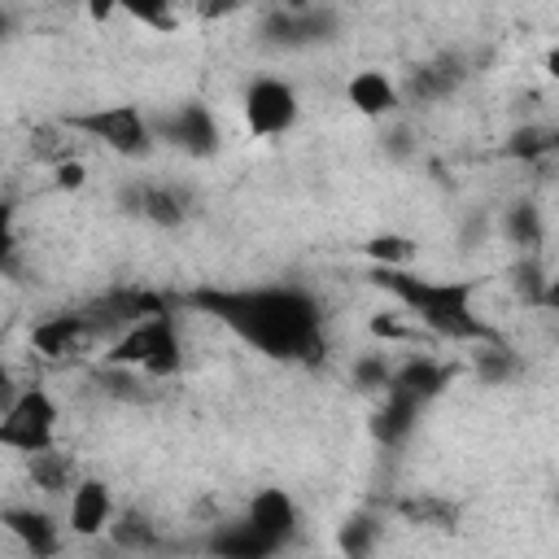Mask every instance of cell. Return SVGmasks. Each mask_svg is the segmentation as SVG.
<instances>
[{
  "instance_id": "cell-12",
  "label": "cell",
  "mask_w": 559,
  "mask_h": 559,
  "mask_svg": "<svg viewBox=\"0 0 559 559\" xmlns=\"http://www.w3.org/2000/svg\"><path fill=\"white\" fill-rule=\"evenodd\" d=\"M166 135H170V144H179V148H188V153H197V157L218 148L214 118H210L201 105H183V109H175V118L166 122Z\"/></svg>"
},
{
  "instance_id": "cell-18",
  "label": "cell",
  "mask_w": 559,
  "mask_h": 559,
  "mask_svg": "<svg viewBox=\"0 0 559 559\" xmlns=\"http://www.w3.org/2000/svg\"><path fill=\"white\" fill-rule=\"evenodd\" d=\"M507 231H511V240H515V245L533 249V245L542 240V223H537V210H533V205H515V210H511V218H507Z\"/></svg>"
},
{
  "instance_id": "cell-1",
  "label": "cell",
  "mask_w": 559,
  "mask_h": 559,
  "mask_svg": "<svg viewBox=\"0 0 559 559\" xmlns=\"http://www.w3.org/2000/svg\"><path fill=\"white\" fill-rule=\"evenodd\" d=\"M201 310L227 323L240 341L271 358H310L323 349L319 310L301 288H236V293H201Z\"/></svg>"
},
{
  "instance_id": "cell-23",
  "label": "cell",
  "mask_w": 559,
  "mask_h": 559,
  "mask_svg": "<svg viewBox=\"0 0 559 559\" xmlns=\"http://www.w3.org/2000/svg\"><path fill=\"white\" fill-rule=\"evenodd\" d=\"M546 74H550V79H559V44L546 52Z\"/></svg>"
},
{
  "instance_id": "cell-14",
  "label": "cell",
  "mask_w": 559,
  "mask_h": 559,
  "mask_svg": "<svg viewBox=\"0 0 559 559\" xmlns=\"http://www.w3.org/2000/svg\"><path fill=\"white\" fill-rule=\"evenodd\" d=\"M131 201H135V210H140L148 223H157V227L183 223V210H188V197H183L179 188H170V183H140V188L131 192Z\"/></svg>"
},
{
  "instance_id": "cell-3",
  "label": "cell",
  "mask_w": 559,
  "mask_h": 559,
  "mask_svg": "<svg viewBox=\"0 0 559 559\" xmlns=\"http://www.w3.org/2000/svg\"><path fill=\"white\" fill-rule=\"evenodd\" d=\"M105 362L118 367V371H135V376H144L153 384L179 376V367H183V336H179L175 310L140 319L135 328H127L118 341H109Z\"/></svg>"
},
{
  "instance_id": "cell-13",
  "label": "cell",
  "mask_w": 559,
  "mask_h": 559,
  "mask_svg": "<svg viewBox=\"0 0 559 559\" xmlns=\"http://www.w3.org/2000/svg\"><path fill=\"white\" fill-rule=\"evenodd\" d=\"M26 472H31V485L44 489V493H74V485L83 480L79 463L66 454V450H44V454H31L26 459Z\"/></svg>"
},
{
  "instance_id": "cell-19",
  "label": "cell",
  "mask_w": 559,
  "mask_h": 559,
  "mask_svg": "<svg viewBox=\"0 0 559 559\" xmlns=\"http://www.w3.org/2000/svg\"><path fill=\"white\" fill-rule=\"evenodd\" d=\"M52 183L66 188V192H79V188L87 183V166H83L79 157H66V162L52 166Z\"/></svg>"
},
{
  "instance_id": "cell-15",
  "label": "cell",
  "mask_w": 559,
  "mask_h": 559,
  "mask_svg": "<svg viewBox=\"0 0 559 559\" xmlns=\"http://www.w3.org/2000/svg\"><path fill=\"white\" fill-rule=\"evenodd\" d=\"M210 546H214V555H218V559H266V555H275V546H271V542H262L245 520H236V524L218 528Z\"/></svg>"
},
{
  "instance_id": "cell-5",
  "label": "cell",
  "mask_w": 559,
  "mask_h": 559,
  "mask_svg": "<svg viewBox=\"0 0 559 559\" xmlns=\"http://www.w3.org/2000/svg\"><path fill=\"white\" fill-rule=\"evenodd\" d=\"M66 127L87 135V140H96V144H105L118 157H148L153 140H157V131L140 114V105H96V109L70 114Z\"/></svg>"
},
{
  "instance_id": "cell-22",
  "label": "cell",
  "mask_w": 559,
  "mask_h": 559,
  "mask_svg": "<svg viewBox=\"0 0 559 559\" xmlns=\"http://www.w3.org/2000/svg\"><path fill=\"white\" fill-rule=\"evenodd\" d=\"M542 310H550V314H559V275H550L546 280V288H542V301H537Z\"/></svg>"
},
{
  "instance_id": "cell-10",
  "label": "cell",
  "mask_w": 559,
  "mask_h": 559,
  "mask_svg": "<svg viewBox=\"0 0 559 559\" xmlns=\"http://www.w3.org/2000/svg\"><path fill=\"white\" fill-rule=\"evenodd\" d=\"M345 100H349V109L358 118L376 122V118H393L402 109V87H397V79L389 70H358L345 83Z\"/></svg>"
},
{
  "instance_id": "cell-17",
  "label": "cell",
  "mask_w": 559,
  "mask_h": 559,
  "mask_svg": "<svg viewBox=\"0 0 559 559\" xmlns=\"http://www.w3.org/2000/svg\"><path fill=\"white\" fill-rule=\"evenodd\" d=\"M109 537H114L118 546H127V550H148V546H153V528H148V520L135 515V511H118Z\"/></svg>"
},
{
  "instance_id": "cell-20",
  "label": "cell",
  "mask_w": 559,
  "mask_h": 559,
  "mask_svg": "<svg viewBox=\"0 0 559 559\" xmlns=\"http://www.w3.org/2000/svg\"><path fill=\"white\" fill-rule=\"evenodd\" d=\"M127 17H135V22H144L153 31H175L179 26V17L170 9H157V4H135V9H127Z\"/></svg>"
},
{
  "instance_id": "cell-11",
  "label": "cell",
  "mask_w": 559,
  "mask_h": 559,
  "mask_svg": "<svg viewBox=\"0 0 559 559\" xmlns=\"http://www.w3.org/2000/svg\"><path fill=\"white\" fill-rule=\"evenodd\" d=\"M4 528L26 546L31 559H52L61 550V528L52 524L48 511H35V507H9L4 511Z\"/></svg>"
},
{
  "instance_id": "cell-7",
  "label": "cell",
  "mask_w": 559,
  "mask_h": 559,
  "mask_svg": "<svg viewBox=\"0 0 559 559\" xmlns=\"http://www.w3.org/2000/svg\"><path fill=\"white\" fill-rule=\"evenodd\" d=\"M262 542H271L275 550L280 546H288L293 537H297V528H301V511H297V502H293V493L288 489H258L249 502H245V515H240Z\"/></svg>"
},
{
  "instance_id": "cell-8",
  "label": "cell",
  "mask_w": 559,
  "mask_h": 559,
  "mask_svg": "<svg viewBox=\"0 0 559 559\" xmlns=\"http://www.w3.org/2000/svg\"><path fill=\"white\" fill-rule=\"evenodd\" d=\"M118 520V502H114V489L96 476H83L74 485V493L66 498V524L74 537H105Z\"/></svg>"
},
{
  "instance_id": "cell-9",
  "label": "cell",
  "mask_w": 559,
  "mask_h": 559,
  "mask_svg": "<svg viewBox=\"0 0 559 559\" xmlns=\"http://www.w3.org/2000/svg\"><path fill=\"white\" fill-rule=\"evenodd\" d=\"M96 336H92V323L83 310H61V314H44L35 328H31V349L39 358H74L79 349H87Z\"/></svg>"
},
{
  "instance_id": "cell-2",
  "label": "cell",
  "mask_w": 559,
  "mask_h": 559,
  "mask_svg": "<svg viewBox=\"0 0 559 559\" xmlns=\"http://www.w3.org/2000/svg\"><path fill=\"white\" fill-rule=\"evenodd\" d=\"M376 284L432 336L459 341V345H493V328L472 306L476 297L472 280H428V275H415L411 266L406 271L376 266Z\"/></svg>"
},
{
  "instance_id": "cell-16",
  "label": "cell",
  "mask_w": 559,
  "mask_h": 559,
  "mask_svg": "<svg viewBox=\"0 0 559 559\" xmlns=\"http://www.w3.org/2000/svg\"><path fill=\"white\" fill-rule=\"evenodd\" d=\"M367 258L380 271H406L415 258V245L406 236H376V240H367Z\"/></svg>"
},
{
  "instance_id": "cell-6",
  "label": "cell",
  "mask_w": 559,
  "mask_h": 559,
  "mask_svg": "<svg viewBox=\"0 0 559 559\" xmlns=\"http://www.w3.org/2000/svg\"><path fill=\"white\" fill-rule=\"evenodd\" d=\"M240 114H245V127L253 140H275V135H288L301 118V100H297V87L280 74H258L245 96H240Z\"/></svg>"
},
{
  "instance_id": "cell-21",
  "label": "cell",
  "mask_w": 559,
  "mask_h": 559,
  "mask_svg": "<svg viewBox=\"0 0 559 559\" xmlns=\"http://www.w3.org/2000/svg\"><path fill=\"white\" fill-rule=\"evenodd\" d=\"M371 537H376V528H371V520H354V524H349V528L341 533V546H345L349 555H362Z\"/></svg>"
},
{
  "instance_id": "cell-4",
  "label": "cell",
  "mask_w": 559,
  "mask_h": 559,
  "mask_svg": "<svg viewBox=\"0 0 559 559\" xmlns=\"http://www.w3.org/2000/svg\"><path fill=\"white\" fill-rule=\"evenodd\" d=\"M57 419H61V406L57 397L44 389V384H26L22 393L9 397L4 406V419H0V445L31 459V454H44V450H57Z\"/></svg>"
}]
</instances>
